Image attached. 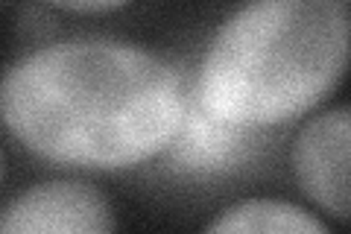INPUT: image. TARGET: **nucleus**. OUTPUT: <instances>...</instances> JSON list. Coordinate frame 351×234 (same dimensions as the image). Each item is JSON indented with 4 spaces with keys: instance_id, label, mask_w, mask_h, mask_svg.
I'll use <instances>...</instances> for the list:
<instances>
[{
    "instance_id": "nucleus-1",
    "label": "nucleus",
    "mask_w": 351,
    "mask_h": 234,
    "mask_svg": "<svg viewBox=\"0 0 351 234\" xmlns=\"http://www.w3.org/2000/svg\"><path fill=\"white\" fill-rule=\"evenodd\" d=\"M188 91L179 71L120 38L50 41L0 76V126L27 152L80 170H132L170 147Z\"/></svg>"
},
{
    "instance_id": "nucleus-2",
    "label": "nucleus",
    "mask_w": 351,
    "mask_h": 234,
    "mask_svg": "<svg viewBox=\"0 0 351 234\" xmlns=\"http://www.w3.org/2000/svg\"><path fill=\"white\" fill-rule=\"evenodd\" d=\"M348 0H246L208 38L191 100L217 120L276 129L343 82Z\"/></svg>"
},
{
    "instance_id": "nucleus-3",
    "label": "nucleus",
    "mask_w": 351,
    "mask_h": 234,
    "mask_svg": "<svg viewBox=\"0 0 351 234\" xmlns=\"http://www.w3.org/2000/svg\"><path fill=\"white\" fill-rule=\"evenodd\" d=\"M114 226L106 194L80 179L38 182L0 211V234H106Z\"/></svg>"
},
{
    "instance_id": "nucleus-6",
    "label": "nucleus",
    "mask_w": 351,
    "mask_h": 234,
    "mask_svg": "<svg viewBox=\"0 0 351 234\" xmlns=\"http://www.w3.org/2000/svg\"><path fill=\"white\" fill-rule=\"evenodd\" d=\"M208 231H267V234H325V222L284 199H243L208 222Z\"/></svg>"
},
{
    "instance_id": "nucleus-8",
    "label": "nucleus",
    "mask_w": 351,
    "mask_h": 234,
    "mask_svg": "<svg viewBox=\"0 0 351 234\" xmlns=\"http://www.w3.org/2000/svg\"><path fill=\"white\" fill-rule=\"evenodd\" d=\"M0 185H3V155H0Z\"/></svg>"
},
{
    "instance_id": "nucleus-5",
    "label": "nucleus",
    "mask_w": 351,
    "mask_h": 234,
    "mask_svg": "<svg viewBox=\"0 0 351 234\" xmlns=\"http://www.w3.org/2000/svg\"><path fill=\"white\" fill-rule=\"evenodd\" d=\"M261 132L243 129L211 117L208 111L188 100V111L176 138L161 155H167L170 170L184 176H226L246 167L258 155Z\"/></svg>"
},
{
    "instance_id": "nucleus-4",
    "label": "nucleus",
    "mask_w": 351,
    "mask_h": 234,
    "mask_svg": "<svg viewBox=\"0 0 351 234\" xmlns=\"http://www.w3.org/2000/svg\"><path fill=\"white\" fill-rule=\"evenodd\" d=\"M348 106H334L307 120L290 150V167L302 194L337 222H348Z\"/></svg>"
},
{
    "instance_id": "nucleus-7",
    "label": "nucleus",
    "mask_w": 351,
    "mask_h": 234,
    "mask_svg": "<svg viewBox=\"0 0 351 234\" xmlns=\"http://www.w3.org/2000/svg\"><path fill=\"white\" fill-rule=\"evenodd\" d=\"M44 3L73 15H103V12H117V9L129 6L132 0H44Z\"/></svg>"
}]
</instances>
